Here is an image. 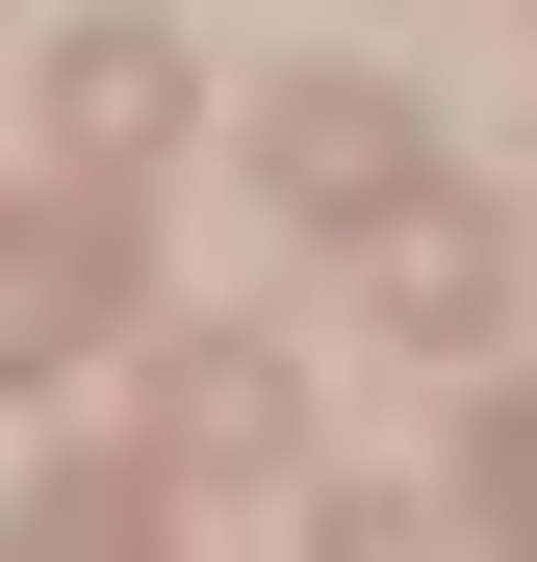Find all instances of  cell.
Returning a JSON list of instances; mask_svg holds the SVG:
<instances>
[{
  "instance_id": "7a4b0ae2",
  "label": "cell",
  "mask_w": 537,
  "mask_h": 562,
  "mask_svg": "<svg viewBox=\"0 0 537 562\" xmlns=\"http://www.w3.org/2000/svg\"><path fill=\"white\" fill-rule=\"evenodd\" d=\"M52 128H77V154H154V128H179V52H154V26H77V52H52Z\"/></svg>"
},
{
  "instance_id": "6da1fadb",
  "label": "cell",
  "mask_w": 537,
  "mask_h": 562,
  "mask_svg": "<svg viewBox=\"0 0 537 562\" xmlns=\"http://www.w3.org/2000/svg\"><path fill=\"white\" fill-rule=\"evenodd\" d=\"M256 154H282V205H333V231L410 205V103H384V77H282V128H256Z\"/></svg>"
},
{
  "instance_id": "277c9868",
  "label": "cell",
  "mask_w": 537,
  "mask_h": 562,
  "mask_svg": "<svg viewBox=\"0 0 537 562\" xmlns=\"http://www.w3.org/2000/svg\"><path fill=\"white\" fill-rule=\"evenodd\" d=\"M179 460H282V358H179Z\"/></svg>"
},
{
  "instance_id": "8992f818",
  "label": "cell",
  "mask_w": 537,
  "mask_h": 562,
  "mask_svg": "<svg viewBox=\"0 0 537 562\" xmlns=\"http://www.w3.org/2000/svg\"><path fill=\"white\" fill-rule=\"evenodd\" d=\"M26 562H154V537H128V486H52V537H26Z\"/></svg>"
},
{
  "instance_id": "3957f363",
  "label": "cell",
  "mask_w": 537,
  "mask_h": 562,
  "mask_svg": "<svg viewBox=\"0 0 537 562\" xmlns=\"http://www.w3.org/2000/svg\"><path fill=\"white\" fill-rule=\"evenodd\" d=\"M384 307H410V333H486V307H512V256L435 205V231H384Z\"/></svg>"
},
{
  "instance_id": "52a82bcc",
  "label": "cell",
  "mask_w": 537,
  "mask_h": 562,
  "mask_svg": "<svg viewBox=\"0 0 537 562\" xmlns=\"http://www.w3.org/2000/svg\"><path fill=\"white\" fill-rule=\"evenodd\" d=\"M486 512H537V409H512V435H486Z\"/></svg>"
},
{
  "instance_id": "5b68a950",
  "label": "cell",
  "mask_w": 537,
  "mask_h": 562,
  "mask_svg": "<svg viewBox=\"0 0 537 562\" xmlns=\"http://www.w3.org/2000/svg\"><path fill=\"white\" fill-rule=\"evenodd\" d=\"M77 333V231H0V358H52Z\"/></svg>"
},
{
  "instance_id": "ba28073f",
  "label": "cell",
  "mask_w": 537,
  "mask_h": 562,
  "mask_svg": "<svg viewBox=\"0 0 537 562\" xmlns=\"http://www.w3.org/2000/svg\"><path fill=\"white\" fill-rule=\"evenodd\" d=\"M333 562H435V537H384V512H358V537H333Z\"/></svg>"
}]
</instances>
